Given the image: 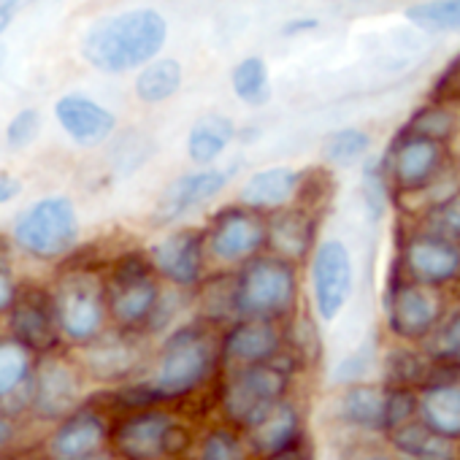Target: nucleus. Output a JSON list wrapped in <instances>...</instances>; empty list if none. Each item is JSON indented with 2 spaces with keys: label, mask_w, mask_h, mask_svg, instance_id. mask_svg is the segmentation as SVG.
Instances as JSON below:
<instances>
[{
  "label": "nucleus",
  "mask_w": 460,
  "mask_h": 460,
  "mask_svg": "<svg viewBox=\"0 0 460 460\" xmlns=\"http://www.w3.org/2000/svg\"><path fill=\"white\" fill-rule=\"evenodd\" d=\"M433 352L444 360V363H457L460 366V312L452 314L447 320V325L438 331Z\"/></svg>",
  "instance_id": "obj_37"
},
{
  "label": "nucleus",
  "mask_w": 460,
  "mask_h": 460,
  "mask_svg": "<svg viewBox=\"0 0 460 460\" xmlns=\"http://www.w3.org/2000/svg\"><path fill=\"white\" fill-rule=\"evenodd\" d=\"M438 296L428 285H403L390 298V325L403 339H420L438 320Z\"/></svg>",
  "instance_id": "obj_16"
},
{
  "label": "nucleus",
  "mask_w": 460,
  "mask_h": 460,
  "mask_svg": "<svg viewBox=\"0 0 460 460\" xmlns=\"http://www.w3.org/2000/svg\"><path fill=\"white\" fill-rule=\"evenodd\" d=\"M409 22L422 31H460V0H428L406 12Z\"/></svg>",
  "instance_id": "obj_31"
},
{
  "label": "nucleus",
  "mask_w": 460,
  "mask_h": 460,
  "mask_svg": "<svg viewBox=\"0 0 460 460\" xmlns=\"http://www.w3.org/2000/svg\"><path fill=\"white\" fill-rule=\"evenodd\" d=\"M266 239H271L274 250L285 258V261H298L306 255L309 242H312V227L306 222L304 214L288 211L279 214L271 227H266Z\"/></svg>",
  "instance_id": "obj_27"
},
{
  "label": "nucleus",
  "mask_w": 460,
  "mask_h": 460,
  "mask_svg": "<svg viewBox=\"0 0 460 460\" xmlns=\"http://www.w3.org/2000/svg\"><path fill=\"white\" fill-rule=\"evenodd\" d=\"M82 460H111L109 455H101V452H93V455H87V457H82Z\"/></svg>",
  "instance_id": "obj_46"
},
{
  "label": "nucleus",
  "mask_w": 460,
  "mask_h": 460,
  "mask_svg": "<svg viewBox=\"0 0 460 460\" xmlns=\"http://www.w3.org/2000/svg\"><path fill=\"white\" fill-rule=\"evenodd\" d=\"M368 146H371L368 133H363L358 128H344L325 138L323 152H325V160L333 165H352L368 152Z\"/></svg>",
  "instance_id": "obj_32"
},
{
  "label": "nucleus",
  "mask_w": 460,
  "mask_h": 460,
  "mask_svg": "<svg viewBox=\"0 0 460 460\" xmlns=\"http://www.w3.org/2000/svg\"><path fill=\"white\" fill-rule=\"evenodd\" d=\"M363 460H390V457H385V455H368V457H363Z\"/></svg>",
  "instance_id": "obj_47"
},
{
  "label": "nucleus",
  "mask_w": 460,
  "mask_h": 460,
  "mask_svg": "<svg viewBox=\"0 0 460 460\" xmlns=\"http://www.w3.org/2000/svg\"><path fill=\"white\" fill-rule=\"evenodd\" d=\"M17 244L36 258H60L79 239L76 208L66 195H49L25 208L14 222Z\"/></svg>",
  "instance_id": "obj_3"
},
{
  "label": "nucleus",
  "mask_w": 460,
  "mask_h": 460,
  "mask_svg": "<svg viewBox=\"0 0 460 460\" xmlns=\"http://www.w3.org/2000/svg\"><path fill=\"white\" fill-rule=\"evenodd\" d=\"M14 298H17V293H14V285H12L9 274L0 271V309H9L14 304Z\"/></svg>",
  "instance_id": "obj_42"
},
{
  "label": "nucleus",
  "mask_w": 460,
  "mask_h": 460,
  "mask_svg": "<svg viewBox=\"0 0 460 460\" xmlns=\"http://www.w3.org/2000/svg\"><path fill=\"white\" fill-rule=\"evenodd\" d=\"M39 130H41V114L36 109L20 111L9 122V128H6V144H9V149H25V146H31L39 138Z\"/></svg>",
  "instance_id": "obj_35"
},
{
  "label": "nucleus",
  "mask_w": 460,
  "mask_h": 460,
  "mask_svg": "<svg viewBox=\"0 0 460 460\" xmlns=\"http://www.w3.org/2000/svg\"><path fill=\"white\" fill-rule=\"evenodd\" d=\"M266 242V225L252 211H225L211 234V252L219 261H247Z\"/></svg>",
  "instance_id": "obj_13"
},
{
  "label": "nucleus",
  "mask_w": 460,
  "mask_h": 460,
  "mask_svg": "<svg viewBox=\"0 0 460 460\" xmlns=\"http://www.w3.org/2000/svg\"><path fill=\"white\" fill-rule=\"evenodd\" d=\"M441 219H444V225H449L452 230H460V192L441 208Z\"/></svg>",
  "instance_id": "obj_41"
},
{
  "label": "nucleus",
  "mask_w": 460,
  "mask_h": 460,
  "mask_svg": "<svg viewBox=\"0 0 460 460\" xmlns=\"http://www.w3.org/2000/svg\"><path fill=\"white\" fill-rule=\"evenodd\" d=\"M279 349V331L269 320H247L225 339V358L244 366L269 363Z\"/></svg>",
  "instance_id": "obj_19"
},
{
  "label": "nucleus",
  "mask_w": 460,
  "mask_h": 460,
  "mask_svg": "<svg viewBox=\"0 0 460 460\" xmlns=\"http://www.w3.org/2000/svg\"><path fill=\"white\" fill-rule=\"evenodd\" d=\"M103 441H106L103 420L95 411H76L52 436L49 452L55 460H82L98 452Z\"/></svg>",
  "instance_id": "obj_18"
},
{
  "label": "nucleus",
  "mask_w": 460,
  "mask_h": 460,
  "mask_svg": "<svg viewBox=\"0 0 460 460\" xmlns=\"http://www.w3.org/2000/svg\"><path fill=\"white\" fill-rule=\"evenodd\" d=\"M168 36L165 20L152 9L122 12L114 17L98 20L82 41V55L90 66L106 74L133 71L144 63H152L163 49Z\"/></svg>",
  "instance_id": "obj_1"
},
{
  "label": "nucleus",
  "mask_w": 460,
  "mask_h": 460,
  "mask_svg": "<svg viewBox=\"0 0 460 460\" xmlns=\"http://www.w3.org/2000/svg\"><path fill=\"white\" fill-rule=\"evenodd\" d=\"M288 387V371L274 363L247 366L225 387V414L242 428H255L277 403H282Z\"/></svg>",
  "instance_id": "obj_5"
},
{
  "label": "nucleus",
  "mask_w": 460,
  "mask_h": 460,
  "mask_svg": "<svg viewBox=\"0 0 460 460\" xmlns=\"http://www.w3.org/2000/svg\"><path fill=\"white\" fill-rule=\"evenodd\" d=\"M312 290L317 314L331 323L341 314L352 293V258L339 239H328L317 247L312 261Z\"/></svg>",
  "instance_id": "obj_9"
},
{
  "label": "nucleus",
  "mask_w": 460,
  "mask_h": 460,
  "mask_svg": "<svg viewBox=\"0 0 460 460\" xmlns=\"http://www.w3.org/2000/svg\"><path fill=\"white\" fill-rule=\"evenodd\" d=\"M438 163H441L438 141L409 136L395 152V176H398L401 184L417 187L438 168Z\"/></svg>",
  "instance_id": "obj_24"
},
{
  "label": "nucleus",
  "mask_w": 460,
  "mask_h": 460,
  "mask_svg": "<svg viewBox=\"0 0 460 460\" xmlns=\"http://www.w3.org/2000/svg\"><path fill=\"white\" fill-rule=\"evenodd\" d=\"M12 436H14V428H12V422L0 414V449H4L9 441H12Z\"/></svg>",
  "instance_id": "obj_43"
},
{
  "label": "nucleus",
  "mask_w": 460,
  "mask_h": 460,
  "mask_svg": "<svg viewBox=\"0 0 460 460\" xmlns=\"http://www.w3.org/2000/svg\"><path fill=\"white\" fill-rule=\"evenodd\" d=\"M136 363V347L130 344H98L90 355V366L98 376H119L128 374Z\"/></svg>",
  "instance_id": "obj_33"
},
{
  "label": "nucleus",
  "mask_w": 460,
  "mask_h": 460,
  "mask_svg": "<svg viewBox=\"0 0 460 460\" xmlns=\"http://www.w3.org/2000/svg\"><path fill=\"white\" fill-rule=\"evenodd\" d=\"M409 269L422 285H438L452 279L460 271V252L449 242L438 239H417L406 252Z\"/></svg>",
  "instance_id": "obj_20"
},
{
  "label": "nucleus",
  "mask_w": 460,
  "mask_h": 460,
  "mask_svg": "<svg viewBox=\"0 0 460 460\" xmlns=\"http://www.w3.org/2000/svg\"><path fill=\"white\" fill-rule=\"evenodd\" d=\"M200 460H244L242 455V444L234 433L227 430H214L206 441H203V452Z\"/></svg>",
  "instance_id": "obj_36"
},
{
  "label": "nucleus",
  "mask_w": 460,
  "mask_h": 460,
  "mask_svg": "<svg viewBox=\"0 0 460 460\" xmlns=\"http://www.w3.org/2000/svg\"><path fill=\"white\" fill-rule=\"evenodd\" d=\"M393 444L417 460H449L452 444L422 422H401L393 428Z\"/></svg>",
  "instance_id": "obj_26"
},
{
  "label": "nucleus",
  "mask_w": 460,
  "mask_h": 460,
  "mask_svg": "<svg viewBox=\"0 0 460 460\" xmlns=\"http://www.w3.org/2000/svg\"><path fill=\"white\" fill-rule=\"evenodd\" d=\"M214 363V347L208 336L198 328H181L173 333L163 349L157 376L146 385V401L155 398H181L192 393Z\"/></svg>",
  "instance_id": "obj_2"
},
{
  "label": "nucleus",
  "mask_w": 460,
  "mask_h": 460,
  "mask_svg": "<svg viewBox=\"0 0 460 460\" xmlns=\"http://www.w3.org/2000/svg\"><path fill=\"white\" fill-rule=\"evenodd\" d=\"M234 93L250 103V106H261L269 101L271 90H269V68L261 58H247L234 68Z\"/></svg>",
  "instance_id": "obj_30"
},
{
  "label": "nucleus",
  "mask_w": 460,
  "mask_h": 460,
  "mask_svg": "<svg viewBox=\"0 0 460 460\" xmlns=\"http://www.w3.org/2000/svg\"><path fill=\"white\" fill-rule=\"evenodd\" d=\"M106 301L119 325H141L157 309V285L144 258H125L111 277Z\"/></svg>",
  "instance_id": "obj_8"
},
{
  "label": "nucleus",
  "mask_w": 460,
  "mask_h": 460,
  "mask_svg": "<svg viewBox=\"0 0 460 460\" xmlns=\"http://www.w3.org/2000/svg\"><path fill=\"white\" fill-rule=\"evenodd\" d=\"M414 409V401L409 393H387L382 387L358 385L349 387L341 398V417L358 428H395L406 420V414Z\"/></svg>",
  "instance_id": "obj_10"
},
{
  "label": "nucleus",
  "mask_w": 460,
  "mask_h": 460,
  "mask_svg": "<svg viewBox=\"0 0 460 460\" xmlns=\"http://www.w3.org/2000/svg\"><path fill=\"white\" fill-rule=\"evenodd\" d=\"M200 261H203V250H200V236L195 230H179V234L157 242L149 250V266L181 288L198 282Z\"/></svg>",
  "instance_id": "obj_14"
},
{
  "label": "nucleus",
  "mask_w": 460,
  "mask_h": 460,
  "mask_svg": "<svg viewBox=\"0 0 460 460\" xmlns=\"http://www.w3.org/2000/svg\"><path fill=\"white\" fill-rule=\"evenodd\" d=\"M230 179H234V171H230V168L227 171L206 168V171H192V173H184V176L173 179L163 190V195H160V200L155 206V222L165 225V222L179 219L181 214H187L195 206H200V203L211 200L214 195H219L227 187Z\"/></svg>",
  "instance_id": "obj_11"
},
{
  "label": "nucleus",
  "mask_w": 460,
  "mask_h": 460,
  "mask_svg": "<svg viewBox=\"0 0 460 460\" xmlns=\"http://www.w3.org/2000/svg\"><path fill=\"white\" fill-rule=\"evenodd\" d=\"M31 376V349L25 344L0 341V401L14 395Z\"/></svg>",
  "instance_id": "obj_29"
},
{
  "label": "nucleus",
  "mask_w": 460,
  "mask_h": 460,
  "mask_svg": "<svg viewBox=\"0 0 460 460\" xmlns=\"http://www.w3.org/2000/svg\"><path fill=\"white\" fill-rule=\"evenodd\" d=\"M12 328L17 333V341L28 349L55 347L60 331L55 298H49L44 290H25L12 304Z\"/></svg>",
  "instance_id": "obj_12"
},
{
  "label": "nucleus",
  "mask_w": 460,
  "mask_h": 460,
  "mask_svg": "<svg viewBox=\"0 0 460 460\" xmlns=\"http://www.w3.org/2000/svg\"><path fill=\"white\" fill-rule=\"evenodd\" d=\"M181 84V66L171 58L152 60L136 79V95L144 103H163L168 101Z\"/></svg>",
  "instance_id": "obj_28"
},
{
  "label": "nucleus",
  "mask_w": 460,
  "mask_h": 460,
  "mask_svg": "<svg viewBox=\"0 0 460 460\" xmlns=\"http://www.w3.org/2000/svg\"><path fill=\"white\" fill-rule=\"evenodd\" d=\"M234 136H236L234 119L222 117V114H206L192 125V130L187 136V155L192 163L208 165L227 149Z\"/></svg>",
  "instance_id": "obj_23"
},
{
  "label": "nucleus",
  "mask_w": 460,
  "mask_h": 460,
  "mask_svg": "<svg viewBox=\"0 0 460 460\" xmlns=\"http://www.w3.org/2000/svg\"><path fill=\"white\" fill-rule=\"evenodd\" d=\"M82 390H79V379L74 374V368L63 360H47L39 371V382H36V411L41 417H60L68 414L76 401H79Z\"/></svg>",
  "instance_id": "obj_17"
},
{
  "label": "nucleus",
  "mask_w": 460,
  "mask_h": 460,
  "mask_svg": "<svg viewBox=\"0 0 460 460\" xmlns=\"http://www.w3.org/2000/svg\"><path fill=\"white\" fill-rule=\"evenodd\" d=\"M298 171L277 165V168H266L250 176V181L242 190V203L252 206V208H277L285 206L296 190H298Z\"/></svg>",
  "instance_id": "obj_21"
},
{
  "label": "nucleus",
  "mask_w": 460,
  "mask_h": 460,
  "mask_svg": "<svg viewBox=\"0 0 460 460\" xmlns=\"http://www.w3.org/2000/svg\"><path fill=\"white\" fill-rule=\"evenodd\" d=\"M60 331L74 341H90L101 333L106 314V293L90 274H71L55 296Z\"/></svg>",
  "instance_id": "obj_6"
},
{
  "label": "nucleus",
  "mask_w": 460,
  "mask_h": 460,
  "mask_svg": "<svg viewBox=\"0 0 460 460\" xmlns=\"http://www.w3.org/2000/svg\"><path fill=\"white\" fill-rule=\"evenodd\" d=\"M296 298V277L285 261H252L236 282V312L250 320H271L290 309Z\"/></svg>",
  "instance_id": "obj_4"
},
{
  "label": "nucleus",
  "mask_w": 460,
  "mask_h": 460,
  "mask_svg": "<svg viewBox=\"0 0 460 460\" xmlns=\"http://www.w3.org/2000/svg\"><path fill=\"white\" fill-rule=\"evenodd\" d=\"M266 460H306L298 449H288V452H279V455H269Z\"/></svg>",
  "instance_id": "obj_45"
},
{
  "label": "nucleus",
  "mask_w": 460,
  "mask_h": 460,
  "mask_svg": "<svg viewBox=\"0 0 460 460\" xmlns=\"http://www.w3.org/2000/svg\"><path fill=\"white\" fill-rule=\"evenodd\" d=\"M455 128V117L444 109H425L414 117L409 133L411 136H420V138H430V141H438L444 136H449Z\"/></svg>",
  "instance_id": "obj_34"
},
{
  "label": "nucleus",
  "mask_w": 460,
  "mask_h": 460,
  "mask_svg": "<svg viewBox=\"0 0 460 460\" xmlns=\"http://www.w3.org/2000/svg\"><path fill=\"white\" fill-rule=\"evenodd\" d=\"M314 25H317L314 20H298V22L288 25V28H285V33H288V36H293V33H298V31H309V28H314Z\"/></svg>",
  "instance_id": "obj_44"
},
{
  "label": "nucleus",
  "mask_w": 460,
  "mask_h": 460,
  "mask_svg": "<svg viewBox=\"0 0 460 460\" xmlns=\"http://www.w3.org/2000/svg\"><path fill=\"white\" fill-rule=\"evenodd\" d=\"M117 449L130 460H157L163 455H176L190 444L184 428L165 411H144L125 420L114 433Z\"/></svg>",
  "instance_id": "obj_7"
},
{
  "label": "nucleus",
  "mask_w": 460,
  "mask_h": 460,
  "mask_svg": "<svg viewBox=\"0 0 460 460\" xmlns=\"http://www.w3.org/2000/svg\"><path fill=\"white\" fill-rule=\"evenodd\" d=\"M420 422L444 438L460 436V385H436L420 395Z\"/></svg>",
  "instance_id": "obj_22"
},
{
  "label": "nucleus",
  "mask_w": 460,
  "mask_h": 460,
  "mask_svg": "<svg viewBox=\"0 0 460 460\" xmlns=\"http://www.w3.org/2000/svg\"><path fill=\"white\" fill-rule=\"evenodd\" d=\"M55 117L82 146H98L114 133V114L84 95H63L55 103Z\"/></svg>",
  "instance_id": "obj_15"
},
{
  "label": "nucleus",
  "mask_w": 460,
  "mask_h": 460,
  "mask_svg": "<svg viewBox=\"0 0 460 460\" xmlns=\"http://www.w3.org/2000/svg\"><path fill=\"white\" fill-rule=\"evenodd\" d=\"M363 192H366V206L371 219H379L385 211V184L374 171H366V181H363Z\"/></svg>",
  "instance_id": "obj_38"
},
{
  "label": "nucleus",
  "mask_w": 460,
  "mask_h": 460,
  "mask_svg": "<svg viewBox=\"0 0 460 460\" xmlns=\"http://www.w3.org/2000/svg\"><path fill=\"white\" fill-rule=\"evenodd\" d=\"M20 195V179H14L12 173L6 171H0V206L9 203L12 198Z\"/></svg>",
  "instance_id": "obj_40"
},
{
  "label": "nucleus",
  "mask_w": 460,
  "mask_h": 460,
  "mask_svg": "<svg viewBox=\"0 0 460 460\" xmlns=\"http://www.w3.org/2000/svg\"><path fill=\"white\" fill-rule=\"evenodd\" d=\"M298 438V414L290 403H277L255 428H252V441L258 452L263 455H279L293 449Z\"/></svg>",
  "instance_id": "obj_25"
},
{
  "label": "nucleus",
  "mask_w": 460,
  "mask_h": 460,
  "mask_svg": "<svg viewBox=\"0 0 460 460\" xmlns=\"http://www.w3.org/2000/svg\"><path fill=\"white\" fill-rule=\"evenodd\" d=\"M28 4H31V0H0V36L6 33V28L14 22L17 12L22 6H28Z\"/></svg>",
  "instance_id": "obj_39"
}]
</instances>
